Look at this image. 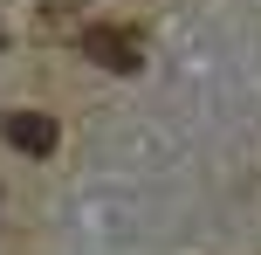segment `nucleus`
Segmentation results:
<instances>
[{"label": "nucleus", "instance_id": "nucleus-1", "mask_svg": "<svg viewBox=\"0 0 261 255\" xmlns=\"http://www.w3.org/2000/svg\"><path fill=\"white\" fill-rule=\"evenodd\" d=\"M76 49L90 55L96 69H110V76H130V69H144V41L130 35V28H83Z\"/></svg>", "mask_w": 261, "mask_h": 255}, {"label": "nucleus", "instance_id": "nucleus-2", "mask_svg": "<svg viewBox=\"0 0 261 255\" xmlns=\"http://www.w3.org/2000/svg\"><path fill=\"white\" fill-rule=\"evenodd\" d=\"M0 131H7V145L28 152V159H48V152H55V118H48V110H7Z\"/></svg>", "mask_w": 261, "mask_h": 255}]
</instances>
